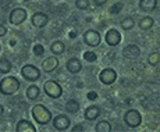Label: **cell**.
Wrapping results in <instances>:
<instances>
[{"label":"cell","mask_w":160,"mask_h":132,"mask_svg":"<svg viewBox=\"0 0 160 132\" xmlns=\"http://www.w3.org/2000/svg\"><path fill=\"white\" fill-rule=\"evenodd\" d=\"M20 89V82L15 76H6L0 81V93L4 96H11Z\"/></svg>","instance_id":"1"},{"label":"cell","mask_w":160,"mask_h":132,"mask_svg":"<svg viewBox=\"0 0 160 132\" xmlns=\"http://www.w3.org/2000/svg\"><path fill=\"white\" fill-rule=\"evenodd\" d=\"M32 117L38 124L46 125L52 121V113L43 104H35L32 107Z\"/></svg>","instance_id":"2"},{"label":"cell","mask_w":160,"mask_h":132,"mask_svg":"<svg viewBox=\"0 0 160 132\" xmlns=\"http://www.w3.org/2000/svg\"><path fill=\"white\" fill-rule=\"evenodd\" d=\"M21 75L25 81L29 82H35L41 78V70L38 67H35L33 64H25V66L21 68Z\"/></svg>","instance_id":"3"},{"label":"cell","mask_w":160,"mask_h":132,"mask_svg":"<svg viewBox=\"0 0 160 132\" xmlns=\"http://www.w3.org/2000/svg\"><path fill=\"white\" fill-rule=\"evenodd\" d=\"M43 90L52 99H58V97L63 95V88H61L56 81H52V79L50 81H46L43 84Z\"/></svg>","instance_id":"4"},{"label":"cell","mask_w":160,"mask_h":132,"mask_svg":"<svg viewBox=\"0 0 160 132\" xmlns=\"http://www.w3.org/2000/svg\"><path fill=\"white\" fill-rule=\"evenodd\" d=\"M124 122L130 128H137V127H139L141 122H142V115H141V113L138 111V110L131 109L124 114Z\"/></svg>","instance_id":"5"},{"label":"cell","mask_w":160,"mask_h":132,"mask_svg":"<svg viewBox=\"0 0 160 132\" xmlns=\"http://www.w3.org/2000/svg\"><path fill=\"white\" fill-rule=\"evenodd\" d=\"M100 41H102V38H100V33L98 32V31H95V29L85 31L84 42H85V45L89 46V47H98V46L100 45Z\"/></svg>","instance_id":"6"},{"label":"cell","mask_w":160,"mask_h":132,"mask_svg":"<svg viewBox=\"0 0 160 132\" xmlns=\"http://www.w3.org/2000/svg\"><path fill=\"white\" fill-rule=\"evenodd\" d=\"M25 20H27V11H25V8H22V7L14 8L10 13V15H8V21H10L13 25H20V24H22Z\"/></svg>","instance_id":"7"},{"label":"cell","mask_w":160,"mask_h":132,"mask_svg":"<svg viewBox=\"0 0 160 132\" xmlns=\"http://www.w3.org/2000/svg\"><path fill=\"white\" fill-rule=\"evenodd\" d=\"M99 79L104 85H113L117 79V72L113 68H104L99 74Z\"/></svg>","instance_id":"8"},{"label":"cell","mask_w":160,"mask_h":132,"mask_svg":"<svg viewBox=\"0 0 160 132\" xmlns=\"http://www.w3.org/2000/svg\"><path fill=\"white\" fill-rule=\"evenodd\" d=\"M70 124H71V121H70V118L67 117L66 114H58L53 118V127H54V130H57V131L68 130Z\"/></svg>","instance_id":"9"},{"label":"cell","mask_w":160,"mask_h":132,"mask_svg":"<svg viewBox=\"0 0 160 132\" xmlns=\"http://www.w3.org/2000/svg\"><path fill=\"white\" fill-rule=\"evenodd\" d=\"M122 56L127 60H137L141 56V49L137 45H127L122 49Z\"/></svg>","instance_id":"10"},{"label":"cell","mask_w":160,"mask_h":132,"mask_svg":"<svg viewBox=\"0 0 160 132\" xmlns=\"http://www.w3.org/2000/svg\"><path fill=\"white\" fill-rule=\"evenodd\" d=\"M31 22H32V25L36 27V28H43V27L48 25L49 17H48V14L38 11V13H35V14L32 15V18H31Z\"/></svg>","instance_id":"11"},{"label":"cell","mask_w":160,"mask_h":132,"mask_svg":"<svg viewBox=\"0 0 160 132\" xmlns=\"http://www.w3.org/2000/svg\"><path fill=\"white\" fill-rule=\"evenodd\" d=\"M104 39H106V43L109 45V46H117L121 42V35H120V32L117 29L114 28H112V29H109L107 31V33H106V36H104Z\"/></svg>","instance_id":"12"},{"label":"cell","mask_w":160,"mask_h":132,"mask_svg":"<svg viewBox=\"0 0 160 132\" xmlns=\"http://www.w3.org/2000/svg\"><path fill=\"white\" fill-rule=\"evenodd\" d=\"M57 67H58V60H57V57H54V56L48 57V59L43 60V63H42V70H43L45 72H53Z\"/></svg>","instance_id":"13"},{"label":"cell","mask_w":160,"mask_h":132,"mask_svg":"<svg viewBox=\"0 0 160 132\" xmlns=\"http://www.w3.org/2000/svg\"><path fill=\"white\" fill-rule=\"evenodd\" d=\"M99 115H100V107H98V106H89L84 111V117L87 120H91V121L96 120Z\"/></svg>","instance_id":"14"},{"label":"cell","mask_w":160,"mask_h":132,"mask_svg":"<svg viewBox=\"0 0 160 132\" xmlns=\"http://www.w3.org/2000/svg\"><path fill=\"white\" fill-rule=\"evenodd\" d=\"M66 67H67V70H68L71 74H78L82 70L81 61H79L78 59H75V57H72V59H70L68 61H67Z\"/></svg>","instance_id":"15"},{"label":"cell","mask_w":160,"mask_h":132,"mask_svg":"<svg viewBox=\"0 0 160 132\" xmlns=\"http://www.w3.org/2000/svg\"><path fill=\"white\" fill-rule=\"evenodd\" d=\"M15 130H17V132H35L36 128L29 121H27V120H20Z\"/></svg>","instance_id":"16"},{"label":"cell","mask_w":160,"mask_h":132,"mask_svg":"<svg viewBox=\"0 0 160 132\" xmlns=\"http://www.w3.org/2000/svg\"><path fill=\"white\" fill-rule=\"evenodd\" d=\"M158 6V0H139V8L145 13L153 11Z\"/></svg>","instance_id":"17"},{"label":"cell","mask_w":160,"mask_h":132,"mask_svg":"<svg viewBox=\"0 0 160 132\" xmlns=\"http://www.w3.org/2000/svg\"><path fill=\"white\" fill-rule=\"evenodd\" d=\"M64 50H66V46H64L63 42H60V41L52 42V45H50V51H52L53 54H56V56H58V54H63Z\"/></svg>","instance_id":"18"},{"label":"cell","mask_w":160,"mask_h":132,"mask_svg":"<svg viewBox=\"0 0 160 132\" xmlns=\"http://www.w3.org/2000/svg\"><path fill=\"white\" fill-rule=\"evenodd\" d=\"M13 70V64L7 57H0V74H8Z\"/></svg>","instance_id":"19"},{"label":"cell","mask_w":160,"mask_h":132,"mask_svg":"<svg viewBox=\"0 0 160 132\" xmlns=\"http://www.w3.org/2000/svg\"><path fill=\"white\" fill-rule=\"evenodd\" d=\"M153 24H155V20H153L152 17H143V18H141V21H139V28L142 29V31H148V29H150L153 27Z\"/></svg>","instance_id":"20"},{"label":"cell","mask_w":160,"mask_h":132,"mask_svg":"<svg viewBox=\"0 0 160 132\" xmlns=\"http://www.w3.org/2000/svg\"><path fill=\"white\" fill-rule=\"evenodd\" d=\"M39 93H41V89H39L36 85H31L27 89V97H28L29 100H35L39 97Z\"/></svg>","instance_id":"21"},{"label":"cell","mask_w":160,"mask_h":132,"mask_svg":"<svg viewBox=\"0 0 160 132\" xmlns=\"http://www.w3.org/2000/svg\"><path fill=\"white\" fill-rule=\"evenodd\" d=\"M66 111L71 113V114H75L77 111H79V103L74 99H70L68 102L66 103Z\"/></svg>","instance_id":"22"},{"label":"cell","mask_w":160,"mask_h":132,"mask_svg":"<svg viewBox=\"0 0 160 132\" xmlns=\"http://www.w3.org/2000/svg\"><path fill=\"white\" fill-rule=\"evenodd\" d=\"M95 131H96V132H110V131H112V125H110L109 121L103 120V121H100V122H98V124H96Z\"/></svg>","instance_id":"23"},{"label":"cell","mask_w":160,"mask_h":132,"mask_svg":"<svg viewBox=\"0 0 160 132\" xmlns=\"http://www.w3.org/2000/svg\"><path fill=\"white\" fill-rule=\"evenodd\" d=\"M134 25H135V21H134V18H132V17H125L124 20L121 21V28L124 31L132 29V28H134Z\"/></svg>","instance_id":"24"},{"label":"cell","mask_w":160,"mask_h":132,"mask_svg":"<svg viewBox=\"0 0 160 132\" xmlns=\"http://www.w3.org/2000/svg\"><path fill=\"white\" fill-rule=\"evenodd\" d=\"M148 63L150 64V66H158L160 63V54L158 51H153V53L149 54V57H148Z\"/></svg>","instance_id":"25"},{"label":"cell","mask_w":160,"mask_h":132,"mask_svg":"<svg viewBox=\"0 0 160 132\" xmlns=\"http://www.w3.org/2000/svg\"><path fill=\"white\" fill-rule=\"evenodd\" d=\"M32 51H33V54H35L36 57H41V56H43V54H45V47H43V45H41V43H36L35 46H33Z\"/></svg>","instance_id":"26"},{"label":"cell","mask_w":160,"mask_h":132,"mask_svg":"<svg viewBox=\"0 0 160 132\" xmlns=\"http://www.w3.org/2000/svg\"><path fill=\"white\" fill-rule=\"evenodd\" d=\"M75 7L78 10H87L89 7V0H75Z\"/></svg>","instance_id":"27"},{"label":"cell","mask_w":160,"mask_h":132,"mask_svg":"<svg viewBox=\"0 0 160 132\" xmlns=\"http://www.w3.org/2000/svg\"><path fill=\"white\" fill-rule=\"evenodd\" d=\"M84 59H85V61H88V63H93V61L98 60V56H96V53H93V51H85Z\"/></svg>","instance_id":"28"},{"label":"cell","mask_w":160,"mask_h":132,"mask_svg":"<svg viewBox=\"0 0 160 132\" xmlns=\"http://www.w3.org/2000/svg\"><path fill=\"white\" fill-rule=\"evenodd\" d=\"M122 7H124V3H122V2H120V3H116L114 6H112V7H110V13H112V14L121 13Z\"/></svg>","instance_id":"29"},{"label":"cell","mask_w":160,"mask_h":132,"mask_svg":"<svg viewBox=\"0 0 160 132\" xmlns=\"http://www.w3.org/2000/svg\"><path fill=\"white\" fill-rule=\"evenodd\" d=\"M87 97H88L89 100H96V99H98V93H96V92H93V90H92V92H88Z\"/></svg>","instance_id":"30"},{"label":"cell","mask_w":160,"mask_h":132,"mask_svg":"<svg viewBox=\"0 0 160 132\" xmlns=\"http://www.w3.org/2000/svg\"><path fill=\"white\" fill-rule=\"evenodd\" d=\"M107 3V0H95V6H98V7H102Z\"/></svg>","instance_id":"31"},{"label":"cell","mask_w":160,"mask_h":132,"mask_svg":"<svg viewBox=\"0 0 160 132\" xmlns=\"http://www.w3.org/2000/svg\"><path fill=\"white\" fill-rule=\"evenodd\" d=\"M6 33H7V28H6L4 25H2V24H0V36H4Z\"/></svg>","instance_id":"32"},{"label":"cell","mask_w":160,"mask_h":132,"mask_svg":"<svg viewBox=\"0 0 160 132\" xmlns=\"http://www.w3.org/2000/svg\"><path fill=\"white\" fill-rule=\"evenodd\" d=\"M77 35H78V33H77V31H71V32H70V38H77Z\"/></svg>","instance_id":"33"},{"label":"cell","mask_w":160,"mask_h":132,"mask_svg":"<svg viewBox=\"0 0 160 132\" xmlns=\"http://www.w3.org/2000/svg\"><path fill=\"white\" fill-rule=\"evenodd\" d=\"M72 131H84V128H82L81 125H77V127L72 128Z\"/></svg>","instance_id":"34"},{"label":"cell","mask_w":160,"mask_h":132,"mask_svg":"<svg viewBox=\"0 0 160 132\" xmlns=\"http://www.w3.org/2000/svg\"><path fill=\"white\" fill-rule=\"evenodd\" d=\"M3 113H4V107L0 104V115H3Z\"/></svg>","instance_id":"35"},{"label":"cell","mask_w":160,"mask_h":132,"mask_svg":"<svg viewBox=\"0 0 160 132\" xmlns=\"http://www.w3.org/2000/svg\"><path fill=\"white\" fill-rule=\"evenodd\" d=\"M20 2H28V0H20Z\"/></svg>","instance_id":"36"}]
</instances>
